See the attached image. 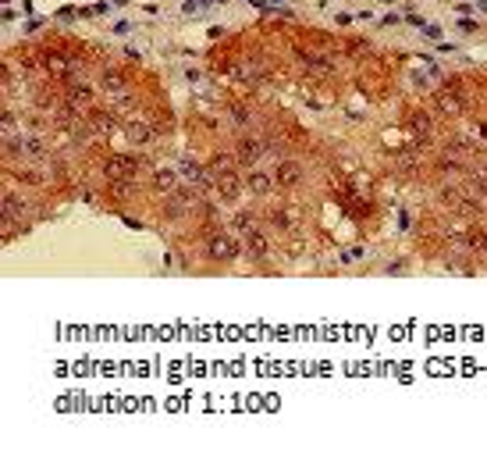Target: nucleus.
I'll return each mask as SVG.
<instances>
[{
    "label": "nucleus",
    "instance_id": "nucleus-3",
    "mask_svg": "<svg viewBox=\"0 0 487 456\" xmlns=\"http://www.w3.org/2000/svg\"><path fill=\"white\" fill-rule=\"evenodd\" d=\"M277 179H281V182H295V179H299V168H295V164H281V175H277Z\"/></svg>",
    "mask_w": 487,
    "mask_h": 456
},
{
    "label": "nucleus",
    "instance_id": "nucleus-2",
    "mask_svg": "<svg viewBox=\"0 0 487 456\" xmlns=\"http://www.w3.org/2000/svg\"><path fill=\"white\" fill-rule=\"evenodd\" d=\"M256 154H263V143H256V139H242V157H245V161H252Z\"/></svg>",
    "mask_w": 487,
    "mask_h": 456
},
{
    "label": "nucleus",
    "instance_id": "nucleus-1",
    "mask_svg": "<svg viewBox=\"0 0 487 456\" xmlns=\"http://www.w3.org/2000/svg\"><path fill=\"white\" fill-rule=\"evenodd\" d=\"M210 253H214V257H231L235 246H231L228 239H214V243H210Z\"/></svg>",
    "mask_w": 487,
    "mask_h": 456
},
{
    "label": "nucleus",
    "instance_id": "nucleus-4",
    "mask_svg": "<svg viewBox=\"0 0 487 456\" xmlns=\"http://www.w3.org/2000/svg\"><path fill=\"white\" fill-rule=\"evenodd\" d=\"M480 7H484V11H487V0H480Z\"/></svg>",
    "mask_w": 487,
    "mask_h": 456
}]
</instances>
